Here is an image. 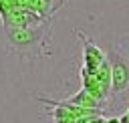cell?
<instances>
[{"label":"cell","mask_w":129,"mask_h":123,"mask_svg":"<svg viewBox=\"0 0 129 123\" xmlns=\"http://www.w3.org/2000/svg\"><path fill=\"white\" fill-rule=\"evenodd\" d=\"M81 81H83V89L85 91H89L101 105H105L107 103V97L103 95V91H101V85H99V81H97V77H95V73H91V71H87V69H81Z\"/></svg>","instance_id":"4"},{"label":"cell","mask_w":129,"mask_h":123,"mask_svg":"<svg viewBox=\"0 0 129 123\" xmlns=\"http://www.w3.org/2000/svg\"><path fill=\"white\" fill-rule=\"evenodd\" d=\"M119 123H129V117H127V113H125L123 117H119Z\"/></svg>","instance_id":"8"},{"label":"cell","mask_w":129,"mask_h":123,"mask_svg":"<svg viewBox=\"0 0 129 123\" xmlns=\"http://www.w3.org/2000/svg\"><path fill=\"white\" fill-rule=\"evenodd\" d=\"M95 77H97V81H99V85H101L103 95L109 99V95H111V65H109V60H107V58L97 67Z\"/></svg>","instance_id":"5"},{"label":"cell","mask_w":129,"mask_h":123,"mask_svg":"<svg viewBox=\"0 0 129 123\" xmlns=\"http://www.w3.org/2000/svg\"><path fill=\"white\" fill-rule=\"evenodd\" d=\"M127 117H129V111H127Z\"/></svg>","instance_id":"9"},{"label":"cell","mask_w":129,"mask_h":123,"mask_svg":"<svg viewBox=\"0 0 129 123\" xmlns=\"http://www.w3.org/2000/svg\"><path fill=\"white\" fill-rule=\"evenodd\" d=\"M6 42L18 54H44L50 42V24L42 18L34 24L6 26Z\"/></svg>","instance_id":"1"},{"label":"cell","mask_w":129,"mask_h":123,"mask_svg":"<svg viewBox=\"0 0 129 123\" xmlns=\"http://www.w3.org/2000/svg\"><path fill=\"white\" fill-rule=\"evenodd\" d=\"M103 123H119V117H109V119L105 117V121H103Z\"/></svg>","instance_id":"7"},{"label":"cell","mask_w":129,"mask_h":123,"mask_svg":"<svg viewBox=\"0 0 129 123\" xmlns=\"http://www.w3.org/2000/svg\"><path fill=\"white\" fill-rule=\"evenodd\" d=\"M69 103H75V105H79V107H89V109H103V105L89 93V91H85V89H81L77 95H73V97H69L67 99Z\"/></svg>","instance_id":"6"},{"label":"cell","mask_w":129,"mask_h":123,"mask_svg":"<svg viewBox=\"0 0 129 123\" xmlns=\"http://www.w3.org/2000/svg\"><path fill=\"white\" fill-rule=\"evenodd\" d=\"M107 60L111 65V95L121 97L129 91V56L121 52L117 46H111L107 52Z\"/></svg>","instance_id":"2"},{"label":"cell","mask_w":129,"mask_h":123,"mask_svg":"<svg viewBox=\"0 0 129 123\" xmlns=\"http://www.w3.org/2000/svg\"><path fill=\"white\" fill-rule=\"evenodd\" d=\"M77 36L81 38V42H83V69H87V71H91V73H95L97 71V67L107 58V54H105V50L103 48H99L85 32H81V30H77Z\"/></svg>","instance_id":"3"}]
</instances>
